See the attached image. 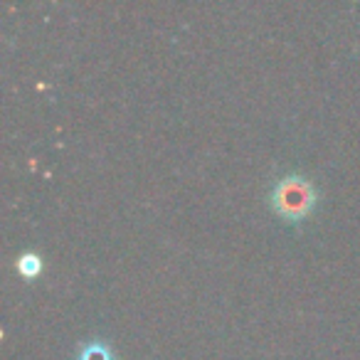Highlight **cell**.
<instances>
[{
  "mask_svg": "<svg viewBox=\"0 0 360 360\" xmlns=\"http://www.w3.org/2000/svg\"><path fill=\"white\" fill-rule=\"evenodd\" d=\"M75 360H114V350L101 338H89L77 348Z\"/></svg>",
  "mask_w": 360,
  "mask_h": 360,
  "instance_id": "7a4b0ae2",
  "label": "cell"
},
{
  "mask_svg": "<svg viewBox=\"0 0 360 360\" xmlns=\"http://www.w3.org/2000/svg\"><path fill=\"white\" fill-rule=\"evenodd\" d=\"M274 212L286 220H304L316 205V188L309 178L299 173H289L274 183L269 193Z\"/></svg>",
  "mask_w": 360,
  "mask_h": 360,
  "instance_id": "6da1fadb",
  "label": "cell"
},
{
  "mask_svg": "<svg viewBox=\"0 0 360 360\" xmlns=\"http://www.w3.org/2000/svg\"><path fill=\"white\" fill-rule=\"evenodd\" d=\"M15 266L25 279H32V276H37L42 271V255H37V252H22V255H18Z\"/></svg>",
  "mask_w": 360,
  "mask_h": 360,
  "instance_id": "3957f363",
  "label": "cell"
}]
</instances>
